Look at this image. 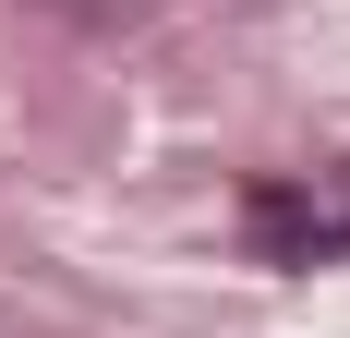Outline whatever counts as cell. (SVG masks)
<instances>
[{
	"label": "cell",
	"mask_w": 350,
	"mask_h": 338,
	"mask_svg": "<svg viewBox=\"0 0 350 338\" xmlns=\"http://www.w3.org/2000/svg\"><path fill=\"white\" fill-rule=\"evenodd\" d=\"M242 230H254V254H278V266H314V254H350V205H314V194H290V181H254Z\"/></svg>",
	"instance_id": "1"
}]
</instances>
